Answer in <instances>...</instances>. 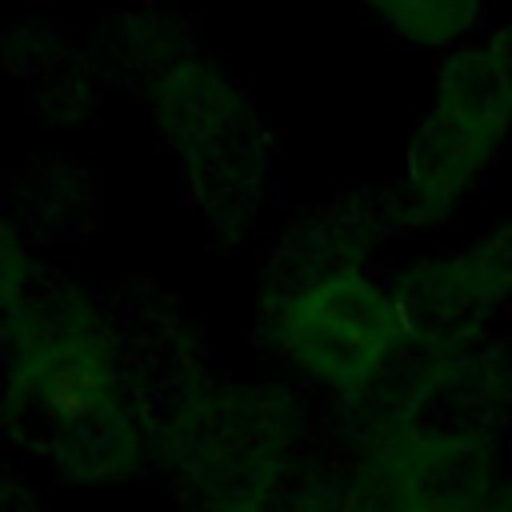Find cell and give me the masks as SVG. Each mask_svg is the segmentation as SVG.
<instances>
[{"mask_svg":"<svg viewBox=\"0 0 512 512\" xmlns=\"http://www.w3.org/2000/svg\"><path fill=\"white\" fill-rule=\"evenodd\" d=\"M408 320L384 284L356 268H328L300 280L272 312V340L300 380L328 392H360L376 384L400 344Z\"/></svg>","mask_w":512,"mask_h":512,"instance_id":"cell-1","label":"cell"},{"mask_svg":"<svg viewBox=\"0 0 512 512\" xmlns=\"http://www.w3.org/2000/svg\"><path fill=\"white\" fill-rule=\"evenodd\" d=\"M372 16L384 24V32H392L396 40L412 48H444V44H456L476 24L480 8L472 4H384V8H372Z\"/></svg>","mask_w":512,"mask_h":512,"instance_id":"cell-3","label":"cell"},{"mask_svg":"<svg viewBox=\"0 0 512 512\" xmlns=\"http://www.w3.org/2000/svg\"><path fill=\"white\" fill-rule=\"evenodd\" d=\"M492 280L500 284V292H512V228H504L500 236H492L488 248H480Z\"/></svg>","mask_w":512,"mask_h":512,"instance_id":"cell-4","label":"cell"},{"mask_svg":"<svg viewBox=\"0 0 512 512\" xmlns=\"http://www.w3.org/2000/svg\"><path fill=\"white\" fill-rule=\"evenodd\" d=\"M488 60H492L496 80H500V88H504V100H508V108H512V28H504V32L488 44Z\"/></svg>","mask_w":512,"mask_h":512,"instance_id":"cell-5","label":"cell"},{"mask_svg":"<svg viewBox=\"0 0 512 512\" xmlns=\"http://www.w3.org/2000/svg\"><path fill=\"white\" fill-rule=\"evenodd\" d=\"M508 100L488 48H456L440 68L436 100L416 132L408 168V212L420 220L448 216L476 176L492 164L508 132Z\"/></svg>","mask_w":512,"mask_h":512,"instance_id":"cell-2","label":"cell"}]
</instances>
